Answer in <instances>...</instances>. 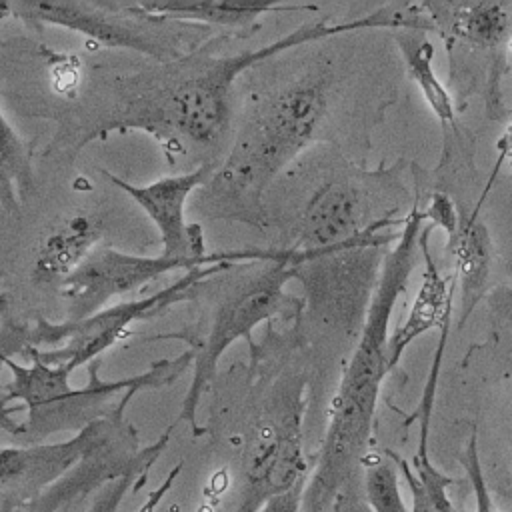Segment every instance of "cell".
<instances>
[{
	"instance_id": "cell-1",
	"label": "cell",
	"mask_w": 512,
	"mask_h": 512,
	"mask_svg": "<svg viewBox=\"0 0 512 512\" xmlns=\"http://www.w3.org/2000/svg\"><path fill=\"white\" fill-rule=\"evenodd\" d=\"M436 32L422 2H390L348 20L306 22L286 36L234 54H210L206 46L176 62L156 64L134 76L114 78V96L88 124L76 148L114 132H146L168 154L216 146L230 124V96L236 80L250 68L292 48L360 30Z\"/></svg>"
},
{
	"instance_id": "cell-13",
	"label": "cell",
	"mask_w": 512,
	"mask_h": 512,
	"mask_svg": "<svg viewBox=\"0 0 512 512\" xmlns=\"http://www.w3.org/2000/svg\"><path fill=\"white\" fill-rule=\"evenodd\" d=\"M448 54L468 48L482 54L502 84L510 46V14L500 2H422Z\"/></svg>"
},
{
	"instance_id": "cell-16",
	"label": "cell",
	"mask_w": 512,
	"mask_h": 512,
	"mask_svg": "<svg viewBox=\"0 0 512 512\" xmlns=\"http://www.w3.org/2000/svg\"><path fill=\"white\" fill-rule=\"evenodd\" d=\"M434 228L430 224L424 226L422 236H420V252H422V262H424V272H422V282L416 292V298L404 318V322L390 334L388 340V362L390 368L394 370L406 352V348L420 338L422 334L442 328L446 322L452 320V310H454V292H456V276L452 274L450 278L442 276L432 252H430V232Z\"/></svg>"
},
{
	"instance_id": "cell-4",
	"label": "cell",
	"mask_w": 512,
	"mask_h": 512,
	"mask_svg": "<svg viewBox=\"0 0 512 512\" xmlns=\"http://www.w3.org/2000/svg\"><path fill=\"white\" fill-rule=\"evenodd\" d=\"M298 278L300 266L290 248L268 250L266 258L240 264L238 274L228 276L226 286L220 288V292L216 294V306L210 314L208 328H184L178 332H164L146 338V342H184L194 356L192 380L184 394L174 426L178 422H188L192 432L200 434V426L196 422L200 400L216 374V366L222 354L236 340L244 338L250 348L256 350L252 330L258 324L266 322L268 328H272L274 320L298 322L304 316L306 300L286 290L288 282Z\"/></svg>"
},
{
	"instance_id": "cell-6",
	"label": "cell",
	"mask_w": 512,
	"mask_h": 512,
	"mask_svg": "<svg viewBox=\"0 0 512 512\" xmlns=\"http://www.w3.org/2000/svg\"><path fill=\"white\" fill-rule=\"evenodd\" d=\"M0 10L30 28L58 26L98 46L134 50L156 64L176 62L206 46L208 26L168 20L146 12L140 2H4ZM210 30V28H208Z\"/></svg>"
},
{
	"instance_id": "cell-19",
	"label": "cell",
	"mask_w": 512,
	"mask_h": 512,
	"mask_svg": "<svg viewBox=\"0 0 512 512\" xmlns=\"http://www.w3.org/2000/svg\"><path fill=\"white\" fill-rule=\"evenodd\" d=\"M0 124V204L4 214H10L18 212L34 190L32 144L12 128L4 112Z\"/></svg>"
},
{
	"instance_id": "cell-23",
	"label": "cell",
	"mask_w": 512,
	"mask_h": 512,
	"mask_svg": "<svg viewBox=\"0 0 512 512\" xmlns=\"http://www.w3.org/2000/svg\"><path fill=\"white\" fill-rule=\"evenodd\" d=\"M422 210H424L426 224H430L432 228L444 230L446 236H450L458 228L460 208L446 192H432L428 204Z\"/></svg>"
},
{
	"instance_id": "cell-24",
	"label": "cell",
	"mask_w": 512,
	"mask_h": 512,
	"mask_svg": "<svg viewBox=\"0 0 512 512\" xmlns=\"http://www.w3.org/2000/svg\"><path fill=\"white\" fill-rule=\"evenodd\" d=\"M304 486L300 484L288 492H282L266 502L262 512H302V500H304Z\"/></svg>"
},
{
	"instance_id": "cell-27",
	"label": "cell",
	"mask_w": 512,
	"mask_h": 512,
	"mask_svg": "<svg viewBox=\"0 0 512 512\" xmlns=\"http://www.w3.org/2000/svg\"><path fill=\"white\" fill-rule=\"evenodd\" d=\"M92 498H94V494H90V496H76V498L68 500L58 512H88Z\"/></svg>"
},
{
	"instance_id": "cell-20",
	"label": "cell",
	"mask_w": 512,
	"mask_h": 512,
	"mask_svg": "<svg viewBox=\"0 0 512 512\" xmlns=\"http://www.w3.org/2000/svg\"><path fill=\"white\" fill-rule=\"evenodd\" d=\"M386 452L398 464L408 484L412 496L410 512H458L448 498V488L454 484V478L434 466L430 452H416L412 462H406L390 450Z\"/></svg>"
},
{
	"instance_id": "cell-3",
	"label": "cell",
	"mask_w": 512,
	"mask_h": 512,
	"mask_svg": "<svg viewBox=\"0 0 512 512\" xmlns=\"http://www.w3.org/2000/svg\"><path fill=\"white\" fill-rule=\"evenodd\" d=\"M330 102V74L312 70L266 94L236 140L198 190L208 220L266 230L264 194L274 178L316 138Z\"/></svg>"
},
{
	"instance_id": "cell-11",
	"label": "cell",
	"mask_w": 512,
	"mask_h": 512,
	"mask_svg": "<svg viewBox=\"0 0 512 512\" xmlns=\"http://www.w3.org/2000/svg\"><path fill=\"white\" fill-rule=\"evenodd\" d=\"M138 390H128L106 418L62 442L6 446L0 454V512H18L72 472L98 444L126 420V408Z\"/></svg>"
},
{
	"instance_id": "cell-7",
	"label": "cell",
	"mask_w": 512,
	"mask_h": 512,
	"mask_svg": "<svg viewBox=\"0 0 512 512\" xmlns=\"http://www.w3.org/2000/svg\"><path fill=\"white\" fill-rule=\"evenodd\" d=\"M234 264L244 262H220L188 270L176 282L154 294L106 306L78 322H48L44 318H36L32 326H14L12 332L4 334L2 356H10L12 350L22 354L24 350L32 348L42 362L62 364L74 372L76 368L98 360V356L112 348L118 340L130 336V326L134 322L156 316L176 302L192 300L200 282L220 274Z\"/></svg>"
},
{
	"instance_id": "cell-17",
	"label": "cell",
	"mask_w": 512,
	"mask_h": 512,
	"mask_svg": "<svg viewBox=\"0 0 512 512\" xmlns=\"http://www.w3.org/2000/svg\"><path fill=\"white\" fill-rule=\"evenodd\" d=\"M146 12L198 26H222L234 30H254L266 14L280 12H316V4H278V2H236V0H202V2H140Z\"/></svg>"
},
{
	"instance_id": "cell-22",
	"label": "cell",
	"mask_w": 512,
	"mask_h": 512,
	"mask_svg": "<svg viewBox=\"0 0 512 512\" xmlns=\"http://www.w3.org/2000/svg\"><path fill=\"white\" fill-rule=\"evenodd\" d=\"M386 458H376L374 464L368 466L364 478L366 500L372 512H410L402 498L398 464L386 452Z\"/></svg>"
},
{
	"instance_id": "cell-21",
	"label": "cell",
	"mask_w": 512,
	"mask_h": 512,
	"mask_svg": "<svg viewBox=\"0 0 512 512\" xmlns=\"http://www.w3.org/2000/svg\"><path fill=\"white\" fill-rule=\"evenodd\" d=\"M152 466H154V464H144V466L134 468V470L122 474L120 478L110 480L108 484H104V486L94 494L88 512H120V506H122L124 498H126L130 492H138V490L144 486V482H146V478H148ZM180 470H182V462L166 474V478L148 494V498L140 504V508H138L136 512H156V508L162 504L164 496L170 492L172 484L176 482Z\"/></svg>"
},
{
	"instance_id": "cell-25",
	"label": "cell",
	"mask_w": 512,
	"mask_h": 512,
	"mask_svg": "<svg viewBox=\"0 0 512 512\" xmlns=\"http://www.w3.org/2000/svg\"><path fill=\"white\" fill-rule=\"evenodd\" d=\"M508 50H512V38H510ZM496 148H498V160H496V166H494V170H492V174H490V180H488L490 186H492V182L496 180V174H498V170H500V166H502L504 160H506V162L510 164V168H512V122L506 126V130L502 132V136L496 140Z\"/></svg>"
},
{
	"instance_id": "cell-26",
	"label": "cell",
	"mask_w": 512,
	"mask_h": 512,
	"mask_svg": "<svg viewBox=\"0 0 512 512\" xmlns=\"http://www.w3.org/2000/svg\"><path fill=\"white\" fill-rule=\"evenodd\" d=\"M490 310L500 320L512 324V288H496L490 294Z\"/></svg>"
},
{
	"instance_id": "cell-15",
	"label": "cell",
	"mask_w": 512,
	"mask_h": 512,
	"mask_svg": "<svg viewBox=\"0 0 512 512\" xmlns=\"http://www.w3.org/2000/svg\"><path fill=\"white\" fill-rule=\"evenodd\" d=\"M488 192L484 190L470 212L460 210L458 228L446 236V252L454 262V276L460 288V316L462 328L476 308V304L488 294V280L492 270V238L486 222L480 218V208Z\"/></svg>"
},
{
	"instance_id": "cell-12",
	"label": "cell",
	"mask_w": 512,
	"mask_h": 512,
	"mask_svg": "<svg viewBox=\"0 0 512 512\" xmlns=\"http://www.w3.org/2000/svg\"><path fill=\"white\" fill-rule=\"evenodd\" d=\"M212 172L214 164L204 162L190 172L164 176L150 184L138 186L108 170H102L104 178L120 192L128 194L154 222L160 234L162 254L190 260H202L210 256L206 250L202 226L186 222V202L210 180Z\"/></svg>"
},
{
	"instance_id": "cell-18",
	"label": "cell",
	"mask_w": 512,
	"mask_h": 512,
	"mask_svg": "<svg viewBox=\"0 0 512 512\" xmlns=\"http://www.w3.org/2000/svg\"><path fill=\"white\" fill-rule=\"evenodd\" d=\"M394 42L402 54L408 76L418 86L432 114L438 118L444 130L454 128L456 126L454 98L434 70V44L426 38V32L398 30L394 32Z\"/></svg>"
},
{
	"instance_id": "cell-9",
	"label": "cell",
	"mask_w": 512,
	"mask_h": 512,
	"mask_svg": "<svg viewBox=\"0 0 512 512\" xmlns=\"http://www.w3.org/2000/svg\"><path fill=\"white\" fill-rule=\"evenodd\" d=\"M194 356L190 350L176 358H162L148 366L146 372L120 380H102L100 362L94 360L86 366L88 382L82 388L68 386L50 404L26 412L22 422L2 420L4 430L22 446L40 444L58 432H80L100 418L114 412L128 390H160L176 382L188 368Z\"/></svg>"
},
{
	"instance_id": "cell-10",
	"label": "cell",
	"mask_w": 512,
	"mask_h": 512,
	"mask_svg": "<svg viewBox=\"0 0 512 512\" xmlns=\"http://www.w3.org/2000/svg\"><path fill=\"white\" fill-rule=\"evenodd\" d=\"M266 256L268 250H236L212 252L208 258L190 260L164 254L138 256L110 246L96 248L60 286V296L66 302V320H84L106 308L112 298L128 294L174 270L188 272L220 262H256Z\"/></svg>"
},
{
	"instance_id": "cell-14",
	"label": "cell",
	"mask_w": 512,
	"mask_h": 512,
	"mask_svg": "<svg viewBox=\"0 0 512 512\" xmlns=\"http://www.w3.org/2000/svg\"><path fill=\"white\" fill-rule=\"evenodd\" d=\"M104 222L94 214H70L50 224L32 252L30 278L36 286H62V282L96 250Z\"/></svg>"
},
{
	"instance_id": "cell-2",
	"label": "cell",
	"mask_w": 512,
	"mask_h": 512,
	"mask_svg": "<svg viewBox=\"0 0 512 512\" xmlns=\"http://www.w3.org/2000/svg\"><path fill=\"white\" fill-rule=\"evenodd\" d=\"M424 224L420 194H416L396 244L380 262L356 348L328 404L326 430L304 486L302 512H326L366 462L382 382L392 372L388 362L390 318L422 258L420 236Z\"/></svg>"
},
{
	"instance_id": "cell-8",
	"label": "cell",
	"mask_w": 512,
	"mask_h": 512,
	"mask_svg": "<svg viewBox=\"0 0 512 512\" xmlns=\"http://www.w3.org/2000/svg\"><path fill=\"white\" fill-rule=\"evenodd\" d=\"M304 388L300 376L274 386L270 404L250 430L242 456L238 504L234 512H262L268 500L306 484L304 456Z\"/></svg>"
},
{
	"instance_id": "cell-5",
	"label": "cell",
	"mask_w": 512,
	"mask_h": 512,
	"mask_svg": "<svg viewBox=\"0 0 512 512\" xmlns=\"http://www.w3.org/2000/svg\"><path fill=\"white\" fill-rule=\"evenodd\" d=\"M402 166L404 160H398L390 168L380 166L374 172H358L324 182L308 198L296 240L288 246L298 266L382 248L398 240L400 232H388V228L404 224L406 216L396 218L378 212L382 206L378 194L400 188L398 170Z\"/></svg>"
}]
</instances>
